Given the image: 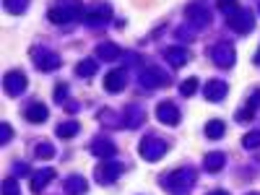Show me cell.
Listing matches in <instances>:
<instances>
[{
  "label": "cell",
  "mask_w": 260,
  "mask_h": 195,
  "mask_svg": "<svg viewBox=\"0 0 260 195\" xmlns=\"http://www.w3.org/2000/svg\"><path fill=\"white\" fill-rule=\"evenodd\" d=\"M192 185H195V172H192L190 167L175 169L172 175L164 177V190L175 192V195H185L187 190H192Z\"/></svg>",
  "instance_id": "obj_1"
},
{
  "label": "cell",
  "mask_w": 260,
  "mask_h": 195,
  "mask_svg": "<svg viewBox=\"0 0 260 195\" xmlns=\"http://www.w3.org/2000/svg\"><path fill=\"white\" fill-rule=\"evenodd\" d=\"M226 24H229V29L237 31V34H247V31L255 29V16H252L250 11H245V8L237 6V8L226 11Z\"/></svg>",
  "instance_id": "obj_2"
},
{
  "label": "cell",
  "mask_w": 260,
  "mask_h": 195,
  "mask_svg": "<svg viewBox=\"0 0 260 195\" xmlns=\"http://www.w3.org/2000/svg\"><path fill=\"white\" fill-rule=\"evenodd\" d=\"M138 154H141V159H146V161H156V159H161V156L167 154V143H164L161 138L148 136V138H143V141L138 143Z\"/></svg>",
  "instance_id": "obj_3"
},
{
  "label": "cell",
  "mask_w": 260,
  "mask_h": 195,
  "mask_svg": "<svg viewBox=\"0 0 260 195\" xmlns=\"http://www.w3.org/2000/svg\"><path fill=\"white\" fill-rule=\"evenodd\" d=\"M120 172H122V164H120V161L99 159V164H96V169H94V175H96L99 185H112V182L120 177Z\"/></svg>",
  "instance_id": "obj_4"
},
{
  "label": "cell",
  "mask_w": 260,
  "mask_h": 195,
  "mask_svg": "<svg viewBox=\"0 0 260 195\" xmlns=\"http://www.w3.org/2000/svg\"><path fill=\"white\" fill-rule=\"evenodd\" d=\"M31 60H34V65L39 71H55V68H60V57L52 50H47V47H34L31 50Z\"/></svg>",
  "instance_id": "obj_5"
},
{
  "label": "cell",
  "mask_w": 260,
  "mask_h": 195,
  "mask_svg": "<svg viewBox=\"0 0 260 195\" xmlns=\"http://www.w3.org/2000/svg\"><path fill=\"white\" fill-rule=\"evenodd\" d=\"M141 83L146 89H159V86H169V76L156 65H148V68L141 71Z\"/></svg>",
  "instance_id": "obj_6"
},
{
  "label": "cell",
  "mask_w": 260,
  "mask_h": 195,
  "mask_svg": "<svg viewBox=\"0 0 260 195\" xmlns=\"http://www.w3.org/2000/svg\"><path fill=\"white\" fill-rule=\"evenodd\" d=\"M211 57H213V62L219 65V68H232L237 52H234V47L229 45V42H219V45L211 50Z\"/></svg>",
  "instance_id": "obj_7"
},
{
  "label": "cell",
  "mask_w": 260,
  "mask_h": 195,
  "mask_svg": "<svg viewBox=\"0 0 260 195\" xmlns=\"http://www.w3.org/2000/svg\"><path fill=\"white\" fill-rule=\"evenodd\" d=\"M185 16H187V21H190V24H192L195 29L208 26V21H211L208 8H206V6H201V3H190V6L185 8Z\"/></svg>",
  "instance_id": "obj_8"
},
{
  "label": "cell",
  "mask_w": 260,
  "mask_h": 195,
  "mask_svg": "<svg viewBox=\"0 0 260 195\" xmlns=\"http://www.w3.org/2000/svg\"><path fill=\"white\" fill-rule=\"evenodd\" d=\"M3 86H6V94L18 96V94H24V91H26V76L21 73V71H11V73H6Z\"/></svg>",
  "instance_id": "obj_9"
},
{
  "label": "cell",
  "mask_w": 260,
  "mask_h": 195,
  "mask_svg": "<svg viewBox=\"0 0 260 195\" xmlns=\"http://www.w3.org/2000/svg\"><path fill=\"white\" fill-rule=\"evenodd\" d=\"M156 117H159V122L175 127L180 122V110L172 102H161V104H156Z\"/></svg>",
  "instance_id": "obj_10"
},
{
  "label": "cell",
  "mask_w": 260,
  "mask_h": 195,
  "mask_svg": "<svg viewBox=\"0 0 260 195\" xmlns=\"http://www.w3.org/2000/svg\"><path fill=\"white\" fill-rule=\"evenodd\" d=\"M226 91H229V86H226L224 81H219V78H211V81H206V86H203V96H206L208 102H221V99L226 96Z\"/></svg>",
  "instance_id": "obj_11"
},
{
  "label": "cell",
  "mask_w": 260,
  "mask_h": 195,
  "mask_svg": "<svg viewBox=\"0 0 260 195\" xmlns=\"http://www.w3.org/2000/svg\"><path fill=\"white\" fill-rule=\"evenodd\" d=\"M125 71L122 68H115V71H110L104 76V89L110 91V94H117V91H122L125 89Z\"/></svg>",
  "instance_id": "obj_12"
},
{
  "label": "cell",
  "mask_w": 260,
  "mask_h": 195,
  "mask_svg": "<svg viewBox=\"0 0 260 195\" xmlns=\"http://www.w3.org/2000/svg\"><path fill=\"white\" fill-rule=\"evenodd\" d=\"M91 154L99 156V159H112L117 154V146L110 141V138H94L91 143Z\"/></svg>",
  "instance_id": "obj_13"
},
{
  "label": "cell",
  "mask_w": 260,
  "mask_h": 195,
  "mask_svg": "<svg viewBox=\"0 0 260 195\" xmlns=\"http://www.w3.org/2000/svg\"><path fill=\"white\" fill-rule=\"evenodd\" d=\"M110 13H112V8L110 6H96V8H91L89 13H86L83 16V21H86V24H89V26H102V24H107V18H110Z\"/></svg>",
  "instance_id": "obj_14"
},
{
  "label": "cell",
  "mask_w": 260,
  "mask_h": 195,
  "mask_svg": "<svg viewBox=\"0 0 260 195\" xmlns=\"http://www.w3.org/2000/svg\"><path fill=\"white\" fill-rule=\"evenodd\" d=\"M164 57L169 60L172 68H182V65L190 60V52H187L185 47H167V50H164Z\"/></svg>",
  "instance_id": "obj_15"
},
{
  "label": "cell",
  "mask_w": 260,
  "mask_h": 195,
  "mask_svg": "<svg viewBox=\"0 0 260 195\" xmlns=\"http://www.w3.org/2000/svg\"><path fill=\"white\" fill-rule=\"evenodd\" d=\"M55 180V169H39L37 175H31V192H42L47 187V182H52Z\"/></svg>",
  "instance_id": "obj_16"
},
{
  "label": "cell",
  "mask_w": 260,
  "mask_h": 195,
  "mask_svg": "<svg viewBox=\"0 0 260 195\" xmlns=\"http://www.w3.org/2000/svg\"><path fill=\"white\" fill-rule=\"evenodd\" d=\"M47 107L45 104H39V102H34V104H29L26 110H24V117L29 120V122H45L47 120Z\"/></svg>",
  "instance_id": "obj_17"
},
{
  "label": "cell",
  "mask_w": 260,
  "mask_h": 195,
  "mask_svg": "<svg viewBox=\"0 0 260 195\" xmlns=\"http://www.w3.org/2000/svg\"><path fill=\"white\" fill-rule=\"evenodd\" d=\"M65 192L68 195H83L86 190H89V185H86V180L81 177V175H71L68 180H65Z\"/></svg>",
  "instance_id": "obj_18"
},
{
  "label": "cell",
  "mask_w": 260,
  "mask_h": 195,
  "mask_svg": "<svg viewBox=\"0 0 260 195\" xmlns=\"http://www.w3.org/2000/svg\"><path fill=\"white\" fill-rule=\"evenodd\" d=\"M122 120H125V127H138L143 122V110L136 104H130L127 110L122 112Z\"/></svg>",
  "instance_id": "obj_19"
},
{
  "label": "cell",
  "mask_w": 260,
  "mask_h": 195,
  "mask_svg": "<svg viewBox=\"0 0 260 195\" xmlns=\"http://www.w3.org/2000/svg\"><path fill=\"white\" fill-rule=\"evenodd\" d=\"M47 18L52 21V24H71V21H76L78 16L76 13H71V11H65V8H50L47 11Z\"/></svg>",
  "instance_id": "obj_20"
},
{
  "label": "cell",
  "mask_w": 260,
  "mask_h": 195,
  "mask_svg": "<svg viewBox=\"0 0 260 195\" xmlns=\"http://www.w3.org/2000/svg\"><path fill=\"white\" fill-rule=\"evenodd\" d=\"M96 68H99L96 57H86V60H81V62L76 65V73H78L81 78H91V76L96 73Z\"/></svg>",
  "instance_id": "obj_21"
},
{
  "label": "cell",
  "mask_w": 260,
  "mask_h": 195,
  "mask_svg": "<svg viewBox=\"0 0 260 195\" xmlns=\"http://www.w3.org/2000/svg\"><path fill=\"white\" fill-rule=\"evenodd\" d=\"M224 161H226V156L221 154V151H211V154H206V159H203V167L208 172H219L224 167Z\"/></svg>",
  "instance_id": "obj_22"
},
{
  "label": "cell",
  "mask_w": 260,
  "mask_h": 195,
  "mask_svg": "<svg viewBox=\"0 0 260 195\" xmlns=\"http://www.w3.org/2000/svg\"><path fill=\"white\" fill-rule=\"evenodd\" d=\"M96 57L99 60H117L120 57V47L112 45V42H102V45L96 47Z\"/></svg>",
  "instance_id": "obj_23"
},
{
  "label": "cell",
  "mask_w": 260,
  "mask_h": 195,
  "mask_svg": "<svg viewBox=\"0 0 260 195\" xmlns=\"http://www.w3.org/2000/svg\"><path fill=\"white\" fill-rule=\"evenodd\" d=\"M76 133H78V120H65V122H60L55 127V136L57 138H71Z\"/></svg>",
  "instance_id": "obj_24"
},
{
  "label": "cell",
  "mask_w": 260,
  "mask_h": 195,
  "mask_svg": "<svg viewBox=\"0 0 260 195\" xmlns=\"http://www.w3.org/2000/svg\"><path fill=\"white\" fill-rule=\"evenodd\" d=\"M206 136H208L211 141L221 138V136H224V120H208V125H206Z\"/></svg>",
  "instance_id": "obj_25"
},
{
  "label": "cell",
  "mask_w": 260,
  "mask_h": 195,
  "mask_svg": "<svg viewBox=\"0 0 260 195\" xmlns=\"http://www.w3.org/2000/svg\"><path fill=\"white\" fill-rule=\"evenodd\" d=\"M34 154H37V159H52L55 156V146L47 143V141H42V143H37Z\"/></svg>",
  "instance_id": "obj_26"
},
{
  "label": "cell",
  "mask_w": 260,
  "mask_h": 195,
  "mask_svg": "<svg viewBox=\"0 0 260 195\" xmlns=\"http://www.w3.org/2000/svg\"><path fill=\"white\" fill-rule=\"evenodd\" d=\"M99 120H102L107 127H117V125H120V115L112 112V110H102V112H99Z\"/></svg>",
  "instance_id": "obj_27"
},
{
  "label": "cell",
  "mask_w": 260,
  "mask_h": 195,
  "mask_svg": "<svg viewBox=\"0 0 260 195\" xmlns=\"http://www.w3.org/2000/svg\"><path fill=\"white\" fill-rule=\"evenodd\" d=\"M6 8L18 16V13H24V11L29 8V0H6Z\"/></svg>",
  "instance_id": "obj_28"
},
{
  "label": "cell",
  "mask_w": 260,
  "mask_h": 195,
  "mask_svg": "<svg viewBox=\"0 0 260 195\" xmlns=\"http://www.w3.org/2000/svg\"><path fill=\"white\" fill-rule=\"evenodd\" d=\"M242 146L245 148H260V130H252V133H247L245 138H242Z\"/></svg>",
  "instance_id": "obj_29"
},
{
  "label": "cell",
  "mask_w": 260,
  "mask_h": 195,
  "mask_svg": "<svg viewBox=\"0 0 260 195\" xmlns=\"http://www.w3.org/2000/svg\"><path fill=\"white\" fill-rule=\"evenodd\" d=\"M195 91H198V78H187V81L180 86V94H182V96H192Z\"/></svg>",
  "instance_id": "obj_30"
},
{
  "label": "cell",
  "mask_w": 260,
  "mask_h": 195,
  "mask_svg": "<svg viewBox=\"0 0 260 195\" xmlns=\"http://www.w3.org/2000/svg\"><path fill=\"white\" fill-rule=\"evenodd\" d=\"M3 195H21V190H18V182H16L13 177L3 180Z\"/></svg>",
  "instance_id": "obj_31"
},
{
  "label": "cell",
  "mask_w": 260,
  "mask_h": 195,
  "mask_svg": "<svg viewBox=\"0 0 260 195\" xmlns=\"http://www.w3.org/2000/svg\"><path fill=\"white\" fill-rule=\"evenodd\" d=\"M11 138H13L11 125H8V122H0V143H8Z\"/></svg>",
  "instance_id": "obj_32"
},
{
  "label": "cell",
  "mask_w": 260,
  "mask_h": 195,
  "mask_svg": "<svg viewBox=\"0 0 260 195\" xmlns=\"http://www.w3.org/2000/svg\"><path fill=\"white\" fill-rule=\"evenodd\" d=\"M252 115H255L252 107H245V110L237 112V120H240V122H250V120H252Z\"/></svg>",
  "instance_id": "obj_33"
},
{
  "label": "cell",
  "mask_w": 260,
  "mask_h": 195,
  "mask_svg": "<svg viewBox=\"0 0 260 195\" xmlns=\"http://www.w3.org/2000/svg\"><path fill=\"white\" fill-rule=\"evenodd\" d=\"M65 94H68V86H65V83L55 89V99H57V102H62V104H65Z\"/></svg>",
  "instance_id": "obj_34"
},
{
  "label": "cell",
  "mask_w": 260,
  "mask_h": 195,
  "mask_svg": "<svg viewBox=\"0 0 260 195\" xmlns=\"http://www.w3.org/2000/svg\"><path fill=\"white\" fill-rule=\"evenodd\" d=\"M219 8L226 13V11H232V8H237V0H219Z\"/></svg>",
  "instance_id": "obj_35"
},
{
  "label": "cell",
  "mask_w": 260,
  "mask_h": 195,
  "mask_svg": "<svg viewBox=\"0 0 260 195\" xmlns=\"http://www.w3.org/2000/svg\"><path fill=\"white\" fill-rule=\"evenodd\" d=\"M13 175H16V177L29 175V167H26V164H16V167H13Z\"/></svg>",
  "instance_id": "obj_36"
},
{
  "label": "cell",
  "mask_w": 260,
  "mask_h": 195,
  "mask_svg": "<svg viewBox=\"0 0 260 195\" xmlns=\"http://www.w3.org/2000/svg\"><path fill=\"white\" fill-rule=\"evenodd\" d=\"M247 107H252V110H257V107H260V89L250 96V104H247Z\"/></svg>",
  "instance_id": "obj_37"
},
{
  "label": "cell",
  "mask_w": 260,
  "mask_h": 195,
  "mask_svg": "<svg viewBox=\"0 0 260 195\" xmlns=\"http://www.w3.org/2000/svg\"><path fill=\"white\" fill-rule=\"evenodd\" d=\"M65 110H68V112H78V104L76 102H65Z\"/></svg>",
  "instance_id": "obj_38"
},
{
  "label": "cell",
  "mask_w": 260,
  "mask_h": 195,
  "mask_svg": "<svg viewBox=\"0 0 260 195\" xmlns=\"http://www.w3.org/2000/svg\"><path fill=\"white\" fill-rule=\"evenodd\" d=\"M208 195H229V192H224V190H213V192H208Z\"/></svg>",
  "instance_id": "obj_39"
},
{
  "label": "cell",
  "mask_w": 260,
  "mask_h": 195,
  "mask_svg": "<svg viewBox=\"0 0 260 195\" xmlns=\"http://www.w3.org/2000/svg\"><path fill=\"white\" fill-rule=\"evenodd\" d=\"M255 62H257V65H260V52H257V57H255Z\"/></svg>",
  "instance_id": "obj_40"
},
{
  "label": "cell",
  "mask_w": 260,
  "mask_h": 195,
  "mask_svg": "<svg viewBox=\"0 0 260 195\" xmlns=\"http://www.w3.org/2000/svg\"><path fill=\"white\" fill-rule=\"evenodd\" d=\"M250 195H260V192H250Z\"/></svg>",
  "instance_id": "obj_41"
}]
</instances>
